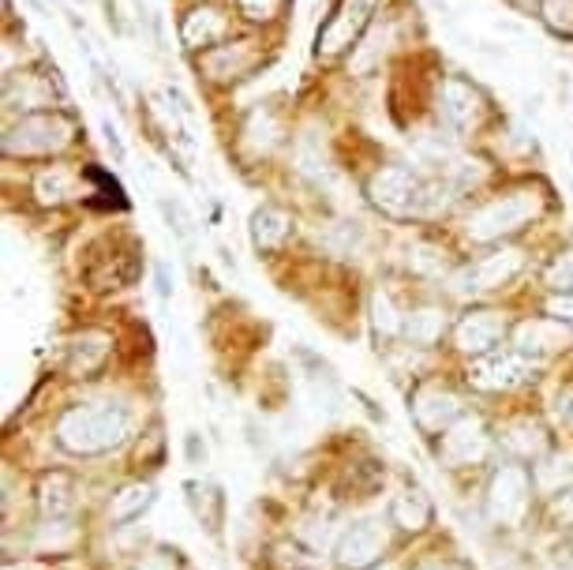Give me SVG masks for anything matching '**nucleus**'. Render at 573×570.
<instances>
[{
	"label": "nucleus",
	"instance_id": "obj_11",
	"mask_svg": "<svg viewBox=\"0 0 573 570\" xmlns=\"http://www.w3.org/2000/svg\"><path fill=\"white\" fill-rule=\"evenodd\" d=\"M502 335H506V319H502L499 312H469L454 327L457 349H461V353H472V357L491 353Z\"/></svg>",
	"mask_w": 573,
	"mask_h": 570
},
{
	"label": "nucleus",
	"instance_id": "obj_30",
	"mask_svg": "<svg viewBox=\"0 0 573 570\" xmlns=\"http://www.w3.org/2000/svg\"><path fill=\"white\" fill-rule=\"evenodd\" d=\"M409 263L417 270H424V275H438V270H443V252L431 248V244H417V248L409 252Z\"/></svg>",
	"mask_w": 573,
	"mask_h": 570
},
{
	"label": "nucleus",
	"instance_id": "obj_22",
	"mask_svg": "<svg viewBox=\"0 0 573 570\" xmlns=\"http://www.w3.org/2000/svg\"><path fill=\"white\" fill-rule=\"evenodd\" d=\"M34 196L42 203H65V199L75 196V173L65 170V165H52V170L38 173L34 177Z\"/></svg>",
	"mask_w": 573,
	"mask_h": 570
},
{
	"label": "nucleus",
	"instance_id": "obj_25",
	"mask_svg": "<svg viewBox=\"0 0 573 570\" xmlns=\"http://www.w3.org/2000/svg\"><path fill=\"white\" fill-rule=\"evenodd\" d=\"M506 446L514 454H522V458H533V454H543L548 435H543V428L536 420H517V424L506 428Z\"/></svg>",
	"mask_w": 573,
	"mask_h": 570
},
{
	"label": "nucleus",
	"instance_id": "obj_37",
	"mask_svg": "<svg viewBox=\"0 0 573 570\" xmlns=\"http://www.w3.org/2000/svg\"><path fill=\"white\" fill-rule=\"evenodd\" d=\"M554 514H559L562 522L573 519V492H566V499H559V503H554Z\"/></svg>",
	"mask_w": 573,
	"mask_h": 570
},
{
	"label": "nucleus",
	"instance_id": "obj_39",
	"mask_svg": "<svg viewBox=\"0 0 573 570\" xmlns=\"http://www.w3.org/2000/svg\"><path fill=\"white\" fill-rule=\"evenodd\" d=\"M420 570H457V567H449V563H428V567H420Z\"/></svg>",
	"mask_w": 573,
	"mask_h": 570
},
{
	"label": "nucleus",
	"instance_id": "obj_8",
	"mask_svg": "<svg viewBox=\"0 0 573 570\" xmlns=\"http://www.w3.org/2000/svg\"><path fill=\"white\" fill-rule=\"evenodd\" d=\"M491 451V440L488 432H483V424L476 417H461L457 424L446 428L443 435V446H438V454H443L446 466L461 469V466H476V462H483Z\"/></svg>",
	"mask_w": 573,
	"mask_h": 570
},
{
	"label": "nucleus",
	"instance_id": "obj_28",
	"mask_svg": "<svg viewBox=\"0 0 573 570\" xmlns=\"http://www.w3.org/2000/svg\"><path fill=\"white\" fill-rule=\"evenodd\" d=\"M543 20H548L551 31L573 38V0H543Z\"/></svg>",
	"mask_w": 573,
	"mask_h": 570
},
{
	"label": "nucleus",
	"instance_id": "obj_33",
	"mask_svg": "<svg viewBox=\"0 0 573 570\" xmlns=\"http://www.w3.org/2000/svg\"><path fill=\"white\" fill-rule=\"evenodd\" d=\"M281 0H241V12L252 15V20H270L278 12Z\"/></svg>",
	"mask_w": 573,
	"mask_h": 570
},
{
	"label": "nucleus",
	"instance_id": "obj_34",
	"mask_svg": "<svg viewBox=\"0 0 573 570\" xmlns=\"http://www.w3.org/2000/svg\"><path fill=\"white\" fill-rule=\"evenodd\" d=\"M554 417H559L562 424L573 432V391H562L559 398H554Z\"/></svg>",
	"mask_w": 573,
	"mask_h": 570
},
{
	"label": "nucleus",
	"instance_id": "obj_19",
	"mask_svg": "<svg viewBox=\"0 0 573 570\" xmlns=\"http://www.w3.org/2000/svg\"><path fill=\"white\" fill-rule=\"evenodd\" d=\"M562 330H559V319H551V323H525L522 330H517V338H514V346H517V353H525V357H543V353H551V349H559L562 346Z\"/></svg>",
	"mask_w": 573,
	"mask_h": 570
},
{
	"label": "nucleus",
	"instance_id": "obj_32",
	"mask_svg": "<svg viewBox=\"0 0 573 570\" xmlns=\"http://www.w3.org/2000/svg\"><path fill=\"white\" fill-rule=\"evenodd\" d=\"M548 315L559 323H573V289L570 293H554L548 301Z\"/></svg>",
	"mask_w": 573,
	"mask_h": 570
},
{
	"label": "nucleus",
	"instance_id": "obj_9",
	"mask_svg": "<svg viewBox=\"0 0 573 570\" xmlns=\"http://www.w3.org/2000/svg\"><path fill=\"white\" fill-rule=\"evenodd\" d=\"M522 263L525 256L522 252H514V248H502L495 252V256H488V259H480L476 267L469 270H461V275L454 278V289L457 293H483V289H499V286H506L510 278L522 270Z\"/></svg>",
	"mask_w": 573,
	"mask_h": 570
},
{
	"label": "nucleus",
	"instance_id": "obj_2",
	"mask_svg": "<svg viewBox=\"0 0 573 570\" xmlns=\"http://www.w3.org/2000/svg\"><path fill=\"white\" fill-rule=\"evenodd\" d=\"M536 214H540V199H536V191H514V196H502V199H495V203L476 210V214L469 218V236L480 244L499 241V236L528 225Z\"/></svg>",
	"mask_w": 573,
	"mask_h": 570
},
{
	"label": "nucleus",
	"instance_id": "obj_5",
	"mask_svg": "<svg viewBox=\"0 0 573 570\" xmlns=\"http://www.w3.org/2000/svg\"><path fill=\"white\" fill-rule=\"evenodd\" d=\"M528 511V473L522 466H502L488 485V514L499 525H517Z\"/></svg>",
	"mask_w": 573,
	"mask_h": 570
},
{
	"label": "nucleus",
	"instance_id": "obj_31",
	"mask_svg": "<svg viewBox=\"0 0 573 570\" xmlns=\"http://www.w3.org/2000/svg\"><path fill=\"white\" fill-rule=\"evenodd\" d=\"M162 214H165V222H169V230H176V236H184V241H191V222H188V214H184V207L180 203H169V199H162Z\"/></svg>",
	"mask_w": 573,
	"mask_h": 570
},
{
	"label": "nucleus",
	"instance_id": "obj_24",
	"mask_svg": "<svg viewBox=\"0 0 573 570\" xmlns=\"http://www.w3.org/2000/svg\"><path fill=\"white\" fill-rule=\"evenodd\" d=\"M150 503H154V488L150 485H128V488H120V492L113 496L109 514H113V522H131V519H139Z\"/></svg>",
	"mask_w": 573,
	"mask_h": 570
},
{
	"label": "nucleus",
	"instance_id": "obj_15",
	"mask_svg": "<svg viewBox=\"0 0 573 570\" xmlns=\"http://www.w3.org/2000/svg\"><path fill=\"white\" fill-rule=\"evenodd\" d=\"M229 23L222 12H214V8H191L188 15H184L180 23V38L188 49H202V46H214L218 38H225Z\"/></svg>",
	"mask_w": 573,
	"mask_h": 570
},
{
	"label": "nucleus",
	"instance_id": "obj_13",
	"mask_svg": "<svg viewBox=\"0 0 573 570\" xmlns=\"http://www.w3.org/2000/svg\"><path fill=\"white\" fill-rule=\"evenodd\" d=\"M443 117L449 128L465 131L476 125V117H480V94L472 91L465 79H446L443 86Z\"/></svg>",
	"mask_w": 573,
	"mask_h": 570
},
{
	"label": "nucleus",
	"instance_id": "obj_26",
	"mask_svg": "<svg viewBox=\"0 0 573 570\" xmlns=\"http://www.w3.org/2000/svg\"><path fill=\"white\" fill-rule=\"evenodd\" d=\"M536 485H540V492H562L566 485H573V458L570 454H559V458H548L536 466Z\"/></svg>",
	"mask_w": 573,
	"mask_h": 570
},
{
	"label": "nucleus",
	"instance_id": "obj_20",
	"mask_svg": "<svg viewBox=\"0 0 573 570\" xmlns=\"http://www.w3.org/2000/svg\"><path fill=\"white\" fill-rule=\"evenodd\" d=\"M49 98H52V91L38 75H8V83H4L8 109H38V105H49Z\"/></svg>",
	"mask_w": 573,
	"mask_h": 570
},
{
	"label": "nucleus",
	"instance_id": "obj_12",
	"mask_svg": "<svg viewBox=\"0 0 573 570\" xmlns=\"http://www.w3.org/2000/svg\"><path fill=\"white\" fill-rule=\"evenodd\" d=\"M412 417H417L420 428L428 432H438V428H449L457 417H461V398L449 391H438V387H428L412 398Z\"/></svg>",
	"mask_w": 573,
	"mask_h": 570
},
{
	"label": "nucleus",
	"instance_id": "obj_35",
	"mask_svg": "<svg viewBox=\"0 0 573 570\" xmlns=\"http://www.w3.org/2000/svg\"><path fill=\"white\" fill-rule=\"evenodd\" d=\"M136 570H176V559H169L165 551H157V556H143V563Z\"/></svg>",
	"mask_w": 573,
	"mask_h": 570
},
{
	"label": "nucleus",
	"instance_id": "obj_21",
	"mask_svg": "<svg viewBox=\"0 0 573 570\" xmlns=\"http://www.w3.org/2000/svg\"><path fill=\"white\" fill-rule=\"evenodd\" d=\"M390 519L394 525H401V530L420 533V530H428V522H431V503L420 492H401V496H394V503H390Z\"/></svg>",
	"mask_w": 573,
	"mask_h": 570
},
{
	"label": "nucleus",
	"instance_id": "obj_14",
	"mask_svg": "<svg viewBox=\"0 0 573 570\" xmlns=\"http://www.w3.org/2000/svg\"><path fill=\"white\" fill-rule=\"evenodd\" d=\"M109 346H113V338L102 335V330H91V335L72 338V341H68V349H65V372L91 375L94 368H98L105 357H109Z\"/></svg>",
	"mask_w": 573,
	"mask_h": 570
},
{
	"label": "nucleus",
	"instance_id": "obj_7",
	"mask_svg": "<svg viewBox=\"0 0 573 570\" xmlns=\"http://www.w3.org/2000/svg\"><path fill=\"white\" fill-rule=\"evenodd\" d=\"M420 188L424 184L412 177V170H405V165H386L372 177V199L386 214H412L420 203Z\"/></svg>",
	"mask_w": 573,
	"mask_h": 570
},
{
	"label": "nucleus",
	"instance_id": "obj_23",
	"mask_svg": "<svg viewBox=\"0 0 573 570\" xmlns=\"http://www.w3.org/2000/svg\"><path fill=\"white\" fill-rule=\"evenodd\" d=\"M446 330V312L443 309H420L412 312V319H405V335L417 346H435Z\"/></svg>",
	"mask_w": 573,
	"mask_h": 570
},
{
	"label": "nucleus",
	"instance_id": "obj_17",
	"mask_svg": "<svg viewBox=\"0 0 573 570\" xmlns=\"http://www.w3.org/2000/svg\"><path fill=\"white\" fill-rule=\"evenodd\" d=\"M38 507H42V514H46V519H52V522H60L65 514H72V507H75V485H72V477H65V473H49V477H42Z\"/></svg>",
	"mask_w": 573,
	"mask_h": 570
},
{
	"label": "nucleus",
	"instance_id": "obj_36",
	"mask_svg": "<svg viewBox=\"0 0 573 570\" xmlns=\"http://www.w3.org/2000/svg\"><path fill=\"white\" fill-rule=\"evenodd\" d=\"M102 136H105V143H109V151L117 154V162H125V143H120L117 128H113L109 120H105V125H102Z\"/></svg>",
	"mask_w": 573,
	"mask_h": 570
},
{
	"label": "nucleus",
	"instance_id": "obj_29",
	"mask_svg": "<svg viewBox=\"0 0 573 570\" xmlns=\"http://www.w3.org/2000/svg\"><path fill=\"white\" fill-rule=\"evenodd\" d=\"M548 286L554 289V293H570V289H573V248L562 252V256L551 263Z\"/></svg>",
	"mask_w": 573,
	"mask_h": 570
},
{
	"label": "nucleus",
	"instance_id": "obj_18",
	"mask_svg": "<svg viewBox=\"0 0 573 570\" xmlns=\"http://www.w3.org/2000/svg\"><path fill=\"white\" fill-rule=\"evenodd\" d=\"M289 236V218L278 207H259L252 214V244L259 252H274Z\"/></svg>",
	"mask_w": 573,
	"mask_h": 570
},
{
	"label": "nucleus",
	"instance_id": "obj_10",
	"mask_svg": "<svg viewBox=\"0 0 573 570\" xmlns=\"http://www.w3.org/2000/svg\"><path fill=\"white\" fill-rule=\"evenodd\" d=\"M533 368H536L533 357L517 353V349L514 353H491L472 368V383L480 391H510L517 383H525L533 375Z\"/></svg>",
	"mask_w": 573,
	"mask_h": 570
},
{
	"label": "nucleus",
	"instance_id": "obj_3",
	"mask_svg": "<svg viewBox=\"0 0 573 570\" xmlns=\"http://www.w3.org/2000/svg\"><path fill=\"white\" fill-rule=\"evenodd\" d=\"M68 143H72V120L57 117V113L26 117L4 136L8 154H49V151H60V147H68Z\"/></svg>",
	"mask_w": 573,
	"mask_h": 570
},
{
	"label": "nucleus",
	"instance_id": "obj_1",
	"mask_svg": "<svg viewBox=\"0 0 573 570\" xmlns=\"http://www.w3.org/2000/svg\"><path fill=\"white\" fill-rule=\"evenodd\" d=\"M128 435H131V414L120 402L75 406L57 424V443L68 454H105L125 443Z\"/></svg>",
	"mask_w": 573,
	"mask_h": 570
},
{
	"label": "nucleus",
	"instance_id": "obj_27",
	"mask_svg": "<svg viewBox=\"0 0 573 570\" xmlns=\"http://www.w3.org/2000/svg\"><path fill=\"white\" fill-rule=\"evenodd\" d=\"M372 327H375V335L383 338V341L398 338L401 330H405V319L398 315V309H394V301L386 293H375L372 296Z\"/></svg>",
	"mask_w": 573,
	"mask_h": 570
},
{
	"label": "nucleus",
	"instance_id": "obj_38",
	"mask_svg": "<svg viewBox=\"0 0 573 570\" xmlns=\"http://www.w3.org/2000/svg\"><path fill=\"white\" fill-rule=\"evenodd\" d=\"M173 293V286H169V275H165V267H157V296H169Z\"/></svg>",
	"mask_w": 573,
	"mask_h": 570
},
{
	"label": "nucleus",
	"instance_id": "obj_6",
	"mask_svg": "<svg viewBox=\"0 0 573 570\" xmlns=\"http://www.w3.org/2000/svg\"><path fill=\"white\" fill-rule=\"evenodd\" d=\"M383 551H386V530H383V522H375V519L352 522L338 537V545H334V556H338V563L346 570L375 567Z\"/></svg>",
	"mask_w": 573,
	"mask_h": 570
},
{
	"label": "nucleus",
	"instance_id": "obj_16",
	"mask_svg": "<svg viewBox=\"0 0 573 570\" xmlns=\"http://www.w3.org/2000/svg\"><path fill=\"white\" fill-rule=\"evenodd\" d=\"M252 65H255V53L248 49V42H236V46L229 42V46H218L202 57V68H207L210 79H233L248 72Z\"/></svg>",
	"mask_w": 573,
	"mask_h": 570
},
{
	"label": "nucleus",
	"instance_id": "obj_4",
	"mask_svg": "<svg viewBox=\"0 0 573 570\" xmlns=\"http://www.w3.org/2000/svg\"><path fill=\"white\" fill-rule=\"evenodd\" d=\"M375 4L378 0H341L338 12L323 23L315 53H319V57H338L341 49H349L352 42H356V34L367 26V20H372Z\"/></svg>",
	"mask_w": 573,
	"mask_h": 570
}]
</instances>
